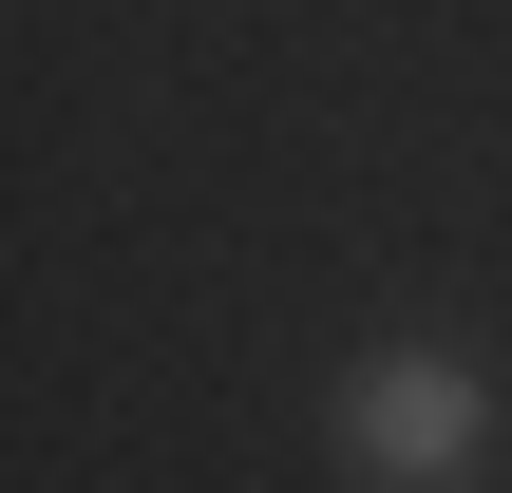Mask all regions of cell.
I'll return each mask as SVG.
<instances>
[{"instance_id":"cell-1","label":"cell","mask_w":512,"mask_h":493,"mask_svg":"<svg viewBox=\"0 0 512 493\" xmlns=\"http://www.w3.org/2000/svg\"><path fill=\"white\" fill-rule=\"evenodd\" d=\"M342 437H361V475H475V380L456 361H380Z\"/></svg>"}]
</instances>
